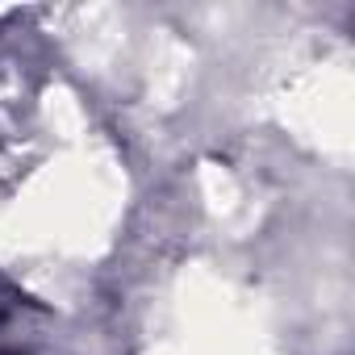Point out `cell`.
I'll return each mask as SVG.
<instances>
[{
  "instance_id": "6da1fadb",
  "label": "cell",
  "mask_w": 355,
  "mask_h": 355,
  "mask_svg": "<svg viewBox=\"0 0 355 355\" xmlns=\"http://www.w3.org/2000/svg\"><path fill=\"white\" fill-rule=\"evenodd\" d=\"M17 301H21V297H17V293H13V288L5 284V280H0V326L9 322V313L17 309Z\"/></svg>"
}]
</instances>
